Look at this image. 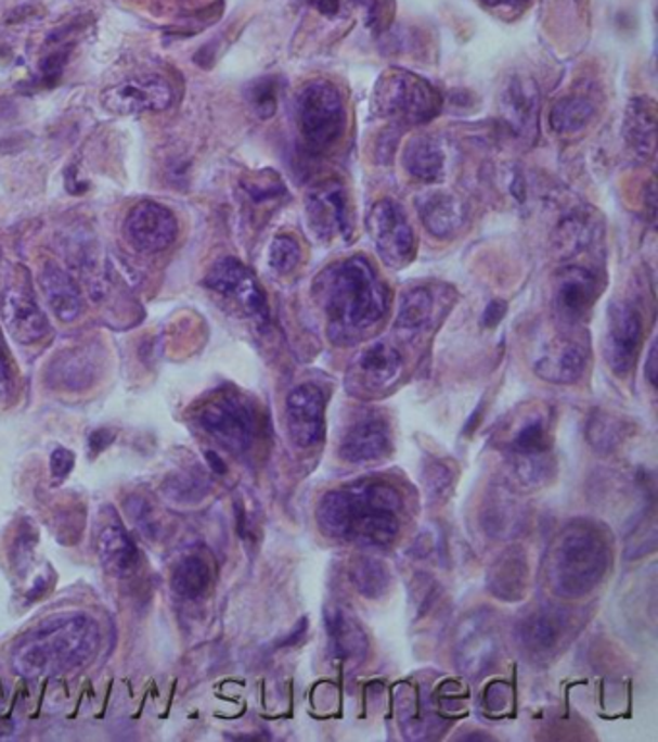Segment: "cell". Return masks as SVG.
I'll return each mask as SVG.
<instances>
[{"instance_id":"8","label":"cell","mask_w":658,"mask_h":742,"mask_svg":"<svg viewBox=\"0 0 658 742\" xmlns=\"http://www.w3.org/2000/svg\"><path fill=\"white\" fill-rule=\"evenodd\" d=\"M199 424L220 445L234 452L251 447L257 432L254 408L236 393H220L202 408Z\"/></svg>"},{"instance_id":"43","label":"cell","mask_w":658,"mask_h":742,"mask_svg":"<svg viewBox=\"0 0 658 742\" xmlns=\"http://www.w3.org/2000/svg\"><path fill=\"white\" fill-rule=\"evenodd\" d=\"M74 462H76L74 452L68 451V449H56L51 455V472H53V476L56 479L68 476L72 469H74Z\"/></svg>"},{"instance_id":"18","label":"cell","mask_w":658,"mask_h":742,"mask_svg":"<svg viewBox=\"0 0 658 742\" xmlns=\"http://www.w3.org/2000/svg\"><path fill=\"white\" fill-rule=\"evenodd\" d=\"M2 321L12 338L18 341L20 345H34L51 331L43 309L37 306V302L27 292L20 289H12L4 294Z\"/></svg>"},{"instance_id":"48","label":"cell","mask_w":658,"mask_h":742,"mask_svg":"<svg viewBox=\"0 0 658 742\" xmlns=\"http://www.w3.org/2000/svg\"><path fill=\"white\" fill-rule=\"evenodd\" d=\"M489 9L516 10L521 9L529 0H481Z\"/></svg>"},{"instance_id":"2","label":"cell","mask_w":658,"mask_h":742,"mask_svg":"<svg viewBox=\"0 0 658 742\" xmlns=\"http://www.w3.org/2000/svg\"><path fill=\"white\" fill-rule=\"evenodd\" d=\"M98 644L95 618L79 611L61 613L20 638L12 650V667L24 679H51L83 665Z\"/></svg>"},{"instance_id":"53","label":"cell","mask_w":658,"mask_h":742,"mask_svg":"<svg viewBox=\"0 0 658 742\" xmlns=\"http://www.w3.org/2000/svg\"><path fill=\"white\" fill-rule=\"evenodd\" d=\"M0 716H2V707H0Z\"/></svg>"},{"instance_id":"3","label":"cell","mask_w":658,"mask_h":742,"mask_svg":"<svg viewBox=\"0 0 658 742\" xmlns=\"http://www.w3.org/2000/svg\"><path fill=\"white\" fill-rule=\"evenodd\" d=\"M315 296L336 335H358L385 318L388 294L375 269L361 256L348 257L317 274Z\"/></svg>"},{"instance_id":"45","label":"cell","mask_w":658,"mask_h":742,"mask_svg":"<svg viewBox=\"0 0 658 742\" xmlns=\"http://www.w3.org/2000/svg\"><path fill=\"white\" fill-rule=\"evenodd\" d=\"M115 442V433L111 430H98L89 437V449L93 452L105 451L111 443Z\"/></svg>"},{"instance_id":"24","label":"cell","mask_w":658,"mask_h":742,"mask_svg":"<svg viewBox=\"0 0 658 742\" xmlns=\"http://www.w3.org/2000/svg\"><path fill=\"white\" fill-rule=\"evenodd\" d=\"M529 580L527 559L519 549H509L489 568L487 586L496 598L516 601L524 598Z\"/></svg>"},{"instance_id":"13","label":"cell","mask_w":658,"mask_h":742,"mask_svg":"<svg viewBox=\"0 0 658 742\" xmlns=\"http://www.w3.org/2000/svg\"><path fill=\"white\" fill-rule=\"evenodd\" d=\"M126 239L138 252L157 254L175 244L178 221L175 213L157 202H141L124 222Z\"/></svg>"},{"instance_id":"21","label":"cell","mask_w":658,"mask_h":742,"mask_svg":"<svg viewBox=\"0 0 658 742\" xmlns=\"http://www.w3.org/2000/svg\"><path fill=\"white\" fill-rule=\"evenodd\" d=\"M425 229L435 239H452L465 221V207L456 195L448 192H430L417 202Z\"/></svg>"},{"instance_id":"40","label":"cell","mask_w":658,"mask_h":742,"mask_svg":"<svg viewBox=\"0 0 658 742\" xmlns=\"http://www.w3.org/2000/svg\"><path fill=\"white\" fill-rule=\"evenodd\" d=\"M485 704H487V709L491 712L492 716L504 714L508 709L509 704H512V689L502 680L492 682L491 687L485 692Z\"/></svg>"},{"instance_id":"19","label":"cell","mask_w":658,"mask_h":742,"mask_svg":"<svg viewBox=\"0 0 658 742\" xmlns=\"http://www.w3.org/2000/svg\"><path fill=\"white\" fill-rule=\"evenodd\" d=\"M392 449L390 427L380 418H365L344 435L340 457L346 462L383 459Z\"/></svg>"},{"instance_id":"27","label":"cell","mask_w":658,"mask_h":742,"mask_svg":"<svg viewBox=\"0 0 658 742\" xmlns=\"http://www.w3.org/2000/svg\"><path fill=\"white\" fill-rule=\"evenodd\" d=\"M562 630H564V625L558 615H554L551 611H537L521 623L519 638L527 652L533 655H546L551 654L560 642Z\"/></svg>"},{"instance_id":"52","label":"cell","mask_w":658,"mask_h":742,"mask_svg":"<svg viewBox=\"0 0 658 742\" xmlns=\"http://www.w3.org/2000/svg\"><path fill=\"white\" fill-rule=\"evenodd\" d=\"M481 410H483V405L475 410V414H472L469 422H467V425H465V433H467V435L472 433V430H475V424L479 422V414H481Z\"/></svg>"},{"instance_id":"44","label":"cell","mask_w":658,"mask_h":742,"mask_svg":"<svg viewBox=\"0 0 658 742\" xmlns=\"http://www.w3.org/2000/svg\"><path fill=\"white\" fill-rule=\"evenodd\" d=\"M504 316H506V304L501 300H492L491 304L487 306V309H485L481 323H483V328H496L502 319H504Z\"/></svg>"},{"instance_id":"49","label":"cell","mask_w":658,"mask_h":742,"mask_svg":"<svg viewBox=\"0 0 658 742\" xmlns=\"http://www.w3.org/2000/svg\"><path fill=\"white\" fill-rule=\"evenodd\" d=\"M315 7L321 14L334 16L338 12V0H315Z\"/></svg>"},{"instance_id":"5","label":"cell","mask_w":658,"mask_h":742,"mask_svg":"<svg viewBox=\"0 0 658 742\" xmlns=\"http://www.w3.org/2000/svg\"><path fill=\"white\" fill-rule=\"evenodd\" d=\"M373 108L385 120L417 126L439 115L442 98L429 81L412 72L390 68L375 84Z\"/></svg>"},{"instance_id":"34","label":"cell","mask_w":658,"mask_h":742,"mask_svg":"<svg viewBox=\"0 0 658 742\" xmlns=\"http://www.w3.org/2000/svg\"><path fill=\"white\" fill-rule=\"evenodd\" d=\"M595 219L593 215L588 217L583 213H573L566 221L562 222L560 229L556 230V246L562 254L570 256L589 246L595 239Z\"/></svg>"},{"instance_id":"16","label":"cell","mask_w":658,"mask_h":742,"mask_svg":"<svg viewBox=\"0 0 658 742\" xmlns=\"http://www.w3.org/2000/svg\"><path fill=\"white\" fill-rule=\"evenodd\" d=\"M499 108L512 132L519 138H533L539 116V91L529 78H509L501 91Z\"/></svg>"},{"instance_id":"25","label":"cell","mask_w":658,"mask_h":742,"mask_svg":"<svg viewBox=\"0 0 658 742\" xmlns=\"http://www.w3.org/2000/svg\"><path fill=\"white\" fill-rule=\"evenodd\" d=\"M325 623L336 657L346 660V662H353V660H361L365 655L367 652L365 632L361 630L358 621L348 615L343 607H338V605L326 607Z\"/></svg>"},{"instance_id":"20","label":"cell","mask_w":658,"mask_h":742,"mask_svg":"<svg viewBox=\"0 0 658 742\" xmlns=\"http://www.w3.org/2000/svg\"><path fill=\"white\" fill-rule=\"evenodd\" d=\"M39 284L54 316L61 321L72 323L81 316V309H83L81 292L70 274L66 273L62 267L56 264H44L39 274Z\"/></svg>"},{"instance_id":"9","label":"cell","mask_w":658,"mask_h":742,"mask_svg":"<svg viewBox=\"0 0 658 742\" xmlns=\"http://www.w3.org/2000/svg\"><path fill=\"white\" fill-rule=\"evenodd\" d=\"M309 229L321 242L348 240L351 234L350 200L340 180H323L306 197Z\"/></svg>"},{"instance_id":"15","label":"cell","mask_w":658,"mask_h":742,"mask_svg":"<svg viewBox=\"0 0 658 742\" xmlns=\"http://www.w3.org/2000/svg\"><path fill=\"white\" fill-rule=\"evenodd\" d=\"M494 655H496V638L492 635L489 617L477 613L474 617L465 618L464 625L457 632V667L465 675L477 677L487 667H491Z\"/></svg>"},{"instance_id":"42","label":"cell","mask_w":658,"mask_h":742,"mask_svg":"<svg viewBox=\"0 0 658 742\" xmlns=\"http://www.w3.org/2000/svg\"><path fill=\"white\" fill-rule=\"evenodd\" d=\"M14 393V368L10 362L9 348L0 335V398H9Z\"/></svg>"},{"instance_id":"1","label":"cell","mask_w":658,"mask_h":742,"mask_svg":"<svg viewBox=\"0 0 658 742\" xmlns=\"http://www.w3.org/2000/svg\"><path fill=\"white\" fill-rule=\"evenodd\" d=\"M402 497L378 479H360L326 494L317 522L331 538L346 539L365 548H385L400 530Z\"/></svg>"},{"instance_id":"22","label":"cell","mask_w":658,"mask_h":742,"mask_svg":"<svg viewBox=\"0 0 658 742\" xmlns=\"http://www.w3.org/2000/svg\"><path fill=\"white\" fill-rule=\"evenodd\" d=\"M623 138L640 157H653L657 143V105L649 98H633L625 106Z\"/></svg>"},{"instance_id":"12","label":"cell","mask_w":658,"mask_h":742,"mask_svg":"<svg viewBox=\"0 0 658 742\" xmlns=\"http://www.w3.org/2000/svg\"><path fill=\"white\" fill-rule=\"evenodd\" d=\"M205 286L234 298L255 321H269V306L261 286L255 281L254 274L247 271V267L234 257H222L217 261L205 277Z\"/></svg>"},{"instance_id":"37","label":"cell","mask_w":658,"mask_h":742,"mask_svg":"<svg viewBox=\"0 0 658 742\" xmlns=\"http://www.w3.org/2000/svg\"><path fill=\"white\" fill-rule=\"evenodd\" d=\"M301 261V247L298 240L291 234H281L272 240L269 247V266L276 273L288 274L299 266Z\"/></svg>"},{"instance_id":"51","label":"cell","mask_w":658,"mask_h":742,"mask_svg":"<svg viewBox=\"0 0 658 742\" xmlns=\"http://www.w3.org/2000/svg\"><path fill=\"white\" fill-rule=\"evenodd\" d=\"M207 459L211 462V469L215 470V472H219V474H224V472H227V466H224V462H222V459H220L217 452H207Z\"/></svg>"},{"instance_id":"33","label":"cell","mask_w":658,"mask_h":742,"mask_svg":"<svg viewBox=\"0 0 658 742\" xmlns=\"http://www.w3.org/2000/svg\"><path fill=\"white\" fill-rule=\"evenodd\" d=\"M435 314V296L427 286H415L405 292L398 308L396 325L408 331L422 329L429 323Z\"/></svg>"},{"instance_id":"50","label":"cell","mask_w":658,"mask_h":742,"mask_svg":"<svg viewBox=\"0 0 658 742\" xmlns=\"http://www.w3.org/2000/svg\"><path fill=\"white\" fill-rule=\"evenodd\" d=\"M306 628H308V618L304 617L299 621L298 625H296V628H294L292 638H286V640L282 642V645H292L294 642H298L299 638L306 635Z\"/></svg>"},{"instance_id":"41","label":"cell","mask_w":658,"mask_h":742,"mask_svg":"<svg viewBox=\"0 0 658 742\" xmlns=\"http://www.w3.org/2000/svg\"><path fill=\"white\" fill-rule=\"evenodd\" d=\"M518 507H509V504H496L494 509L489 511V521H487V532L501 528V530H508V528H516V519H518Z\"/></svg>"},{"instance_id":"29","label":"cell","mask_w":658,"mask_h":742,"mask_svg":"<svg viewBox=\"0 0 658 742\" xmlns=\"http://www.w3.org/2000/svg\"><path fill=\"white\" fill-rule=\"evenodd\" d=\"M404 168L423 182H437L444 170V151L430 138H413L402 157Z\"/></svg>"},{"instance_id":"31","label":"cell","mask_w":658,"mask_h":742,"mask_svg":"<svg viewBox=\"0 0 658 742\" xmlns=\"http://www.w3.org/2000/svg\"><path fill=\"white\" fill-rule=\"evenodd\" d=\"M211 584V571L202 556H185L172 571L170 586L185 600H195L207 592Z\"/></svg>"},{"instance_id":"30","label":"cell","mask_w":658,"mask_h":742,"mask_svg":"<svg viewBox=\"0 0 658 742\" xmlns=\"http://www.w3.org/2000/svg\"><path fill=\"white\" fill-rule=\"evenodd\" d=\"M595 116V105L585 95H566L554 103L549 124L558 136H571L585 128Z\"/></svg>"},{"instance_id":"39","label":"cell","mask_w":658,"mask_h":742,"mask_svg":"<svg viewBox=\"0 0 658 742\" xmlns=\"http://www.w3.org/2000/svg\"><path fill=\"white\" fill-rule=\"evenodd\" d=\"M423 482H425V489L429 491L430 497H439L450 486L452 472L448 470L447 464L437 460V462H430L425 466V479Z\"/></svg>"},{"instance_id":"4","label":"cell","mask_w":658,"mask_h":742,"mask_svg":"<svg viewBox=\"0 0 658 742\" xmlns=\"http://www.w3.org/2000/svg\"><path fill=\"white\" fill-rule=\"evenodd\" d=\"M610 565L605 536L588 524L562 532L549 556V583L562 598H581L595 590Z\"/></svg>"},{"instance_id":"14","label":"cell","mask_w":658,"mask_h":742,"mask_svg":"<svg viewBox=\"0 0 658 742\" xmlns=\"http://www.w3.org/2000/svg\"><path fill=\"white\" fill-rule=\"evenodd\" d=\"M286 424L298 447L315 445L325 432V395L317 385L306 383L286 398Z\"/></svg>"},{"instance_id":"36","label":"cell","mask_w":658,"mask_h":742,"mask_svg":"<svg viewBox=\"0 0 658 742\" xmlns=\"http://www.w3.org/2000/svg\"><path fill=\"white\" fill-rule=\"evenodd\" d=\"M549 449H551V442H549V433L541 418L527 420L512 439V451L518 455V460L543 459Z\"/></svg>"},{"instance_id":"23","label":"cell","mask_w":658,"mask_h":742,"mask_svg":"<svg viewBox=\"0 0 658 742\" xmlns=\"http://www.w3.org/2000/svg\"><path fill=\"white\" fill-rule=\"evenodd\" d=\"M98 553L106 573L116 578H128L140 568V551L118 524L99 534Z\"/></svg>"},{"instance_id":"6","label":"cell","mask_w":658,"mask_h":742,"mask_svg":"<svg viewBox=\"0 0 658 742\" xmlns=\"http://www.w3.org/2000/svg\"><path fill=\"white\" fill-rule=\"evenodd\" d=\"M296 118L309 150H331L343 138L346 128L344 99L333 81H308L298 93Z\"/></svg>"},{"instance_id":"35","label":"cell","mask_w":658,"mask_h":742,"mask_svg":"<svg viewBox=\"0 0 658 742\" xmlns=\"http://www.w3.org/2000/svg\"><path fill=\"white\" fill-rule=\"evenodd\" d=\"M585 437L589 445L598 452L615 451L616 447L625 437V424L620 418L606 414V412H595L589 418L585 427Z\"/></svg>"},{"instance_id":"17","label":"cell","mask_w":658,"mask_h":742,"mask_svg":"<svg viewBox=\"0 0 658 742\" xmlns=\"http://www.w3.org/2000/svg\"><path fill=\"white\" fill-rule=\"evenodd\" d=\"M597 298V277L585 267H566L558 274L554 306L566 321H580L585 318Z\"/></svg>"},{"instance_id":"26","label":"cell","mask_w":658,"mask_h":742,"mask_svg":"<svg viewBox=\"0 0 658 742\" xmlns=\"http://www.w3.org/2000/svg\"><path fill=\"white\" fill-rule=\"evenodd\" d=\"M588 366V353L576 343H562L537 360L536 373L544 381L568 385L576 383L583 375Z\"/></svg>"},{"instance_id":"11","label":"cell","mask_w":658,"mask_h":742,"mask_svg":"<svg viewBox=\"0 0 658 742\" xmlns=\"http://www.w3.org/2000/svg\"><path fill=\"white\" fill-rule=\"evenodd\" d=\"M643 319L630 302L616 300L608 309L605 358L616 375H628L637 362Z\"/></svg>"},{"instance_id":"7","label":"cell","mask_w":658,"mask_h":742,"mask_svg":"<svg viewBox=\"0 0 658 742\" xmlns=\"http://www.w3.org/2000/svg\"><path fill=\"white\" fill-rule=\"evenodd\" d=\"M367 229L377 254L388 267L410 266L417 252L415 232L402 205L380 200L369 212Z\"/></svg>"},{"instance_id":"28","label":"cell","mask_w":658,"mask_h":742,"mask_svg":"<svg viewBox=\"0 0 658 742\" xmlns=\"http://www.w3.org/2000/svg\"><path fill=\"white\" fill-rule=\"evenodd\" d=\"M356 368L369 383L387 385L396 380V375L402 370V356L396 350L395 345L387 341H378L360 354Z\"/></svg>"},{"instance_id":"38","label":"cell","mask_w":658,"mask_h":742,"mask_svg":"<svg viewBox=\"0 0 658 742\" xmlns=\"http://www.w3.org/2000/svg\"><path fill=\"white\" fill-rule=\"evenodd\" d=\"M247 101L259 118H271L276 113V81L271 78L254 81L247 89Z\"/></svg>"},{"instance_id":"32","label":"cell","mask_w":658,"mask_h":742,"mask_svg":"<svg viewBox=\"0 0 658 742\" xmlns=\"http://www.w3.org/2000/svg\"><path fill=\"white\" fill-rule=\"evenodd\" d=\"M350 578L356 590L369 600H378L390 588V573L387 565L371 556H361L350 566Z\"/></svg>"},{"instance_id":"47","label":"cell","mask_w":658,"mask_h":742,"mask_svg":"<svg viewBox=\"0 0 658 742\" xmlns=\"http://www.w3.org/2000/svg\"><path fill=\"white\" fill-rule=\"evenodd\" d=\"M353 2L360 4L361 9L365 10V14H367V26H375L378 20V0H353Z\"/></svg>"},{"instance_id":"10","label":"cell","mask_w":658,"mask_h":742,"mask_svg":"<svg viewBox=\"0 0 658 742\" xmlns=\"http://www.w3.org/2000/svg\"><path fill=\"white\" fill-rule=\"evenodd\" d=\"M175 101V89L158 76L128 78L106 88L101 103L106 111L120 116L151 115L163 113Z\"/></svg>"},{"instance_id":"46","label":"cell","mask_w":658,"mask_h":742,"mask_svg":"<svg viewBox=\"0 0 658 742\" xmlns=\"http://www.w3.org/2000/svg\"><path fill=\"white\" fill-rule=\"evenodd\" d=\"M657 345L650 346L649 358H647V363H645V375L649 380L653 387H657Z\"/></svg>"}]
</instances>
